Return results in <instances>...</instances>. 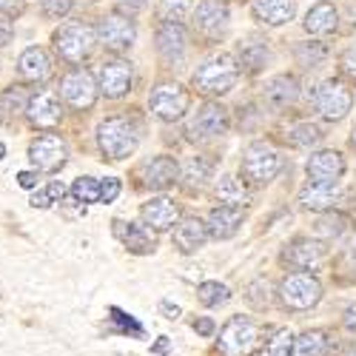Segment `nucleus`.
Returning <instances> with one entry per match:
<instances>
[{"label": "nucleus", "instance_id": "0eeeda50", "mask_svg": "<svg viewBox=\"0 0 356 356\" xmlns=\"http://www.w3.org/2000/svg\"><path fill=\"white\" fill-rule=\"evenodd\" d=\"M148 106H152V114L163 123H177L183 120L188 106H191V95L180 83H157L152 88V97H148Z\"/></svg>", "mask_w": 356, "mask_h": 356}, {"label": "nucleus", "instance_id": "f03ea898", "mask_svg": "<svg viewBox=\"0 0 356 356\" xmlns=\"http://www.w3.org/2000/svg\"><path fill=\"white\" fill-rule=\"evenodd\" d=\"M97 145L108 160H126L140 145V126L129 117H106L97 126Z\"/></svg>", "mask_w": 356, "mask_h": 356}, {"label": "nucleus", "instance_id": "9d476101", "mask_svg": "<svg viewBox=\"0 0 356 356\" xmlns=\"http://www.w3.org/2000/svg\"><path fill=\"white\" fill-rule=\"evenodd\" d=\"M228 129H231L228 108L222 103H214V100H205L188 123L191 140H217V137L228 134Z\"/></svg>", "mask_w": 356, "mask_h": 356}, {"label": "nucleus", "instance_id": "dca6fc26", "mask_svg": "<svg viewBox=\"0 0 356 356\" xmlns=\"http://www.w3.org/2000/svg\"><path fill=\"white\" fill-rule=\"evenodd\" d=\"M140 217H143V225L152 228V231H168V228H177L180 222V205L168 197H152L148 202H143L140 209Z\"/></svg>", "mask_w": 356, "mask_h": 356}, {"label": "nucleus", "instance_id": "473e14b6", "mask_svg": "<svg viewBox=\"0 0 356 356\" xmlns=\"http://www.w3.org/2000/svg\"><path fill=\"white\" fill-rule=\"evenodd\" d=\"M197 300L205 308H220V305H225L231 300V291H228V285L209 280V282H200L197 285Z\"/></svg>", "mask_w": 356, "mask_h": 356}, {"label": "nucleus", "instance_id": "58836bf2", "mask_svg": "<svg viewBox=\"0 0 356 356\" xmlns=\"http://www.w3.org/2000/svg\"><path fill=\"white\" fill-rule=\"evenodd\" d=\"M245 300H248V305L251 308H257V311H265L271 305V285H268V280H254L248 288H245Z\"/></svg>", "mask_w": 356, "mask_h": 356}, {"label": "nucleus", "instance_id": "c9c22d12", "mask_svg": "<svg viewBox=\"0 0 356 356\" xmlns=\"http://www.w3.org/2000/svg\"><path fill=\"white\" fill-rule=\"evenodd\" d=\"M348 225H350V220L342 211H328L316 220V234L319 236H342L348 231Z\"/></svg>", "mask_w": 356, "mask_h": 356}, {"label": "nucleus", "instance_id": "b1692460", "mask_svg": "<svg viewBox=\"0 0 356 356\" xmlns=\"http://www.w3.org/2000/svg\"><path fill=\"white\" fill-rule=\"evenodd\" d=\"M305 32L314 35V38H328L331 32H337L339 26V12L334 3H328V0H319V3H314L302 20Z\"/></svg>", "mask_w": 356, "mask_h": 356}, {"label": "nucleus", "instance_id": "4c0bfd02", "mask_svg": "<svg viewBox=\"0 0 356 356\" xmlns=\"http://www.w3.org/2000/svg\"><path fill=\"white\" fill-rule=\"evenodd\" d=\"M72 197L80 205L100 202V180H95V177H80V180H74V186H72Z\"/></svg>", "mask_w": 356, "mask_h": 356}, {"label": "nucleus", "instance_id": "4be33fe9", "mask_svg": "<svg viewBox=\"0 0 356 356\" xmlns=\"http://www.w3.org/2000/svg\"><path fill=\"white\" fill-rule=\"evenodd\" d=\"M154 40H157V51L163 60L174 63V60H183V54H186V29L180 23H160L157 26V32H154Z\"/></svg>", "mask_w": 356, "mask_h": 356}, {"label": "nucleus", "instance_id": "4d7b16f0", "mask_svg": "<svg viewBox=\"0 0 356 356\" xmlns=\"http://www.w3.org/2000/svg\"><path fill=\"white\" fill-rule=\"evenodd\" d=\"M3 154H6V145H3V143H0V160H3Z\"/></svg>", "mask_w": 356, "mask_h": 356}, {"label": "nucleus", "instance_id": "13d9d810", "mask_svg": "<svg viewBox=\"0 0 356 356\" xmlns=\"http://www.w3.org/2000/svg\"><path fill=\"white\" fill-rule=\"evenodd\" d=\"M0 120H3V106H0Z\"/></svg>", "mask_w": 356, "mask_h": 356}, {"label": "nucleus", "instance_id": "37998d69", "mask_svg": "<svg viewBox=\"0 0 356 356\" xmlns=\"http://www.w3.org/2000/svg\"><path fill=\"white\" fill-rule=\"evenodd\" d=\"M0 106H3V111L15 106V114H17V111H26V106H29V103H23V95H20V86H17V88L12 86V88H9V92H6L3 97H0Z\"/></svg>", "mask_w": 356, "mask_h": 356}, {"label": "nucleus", "instance_id": "7ed1b4c3", "mask_svg": "<svg viewBox=\"0 0 356 356\" xmlns=\"http://www.w3.org/2000/svg\"><path fill=\"white\" fill-rule=\"evenodd\" d=\"M262 345V328L251 316H231L217 339V348L222 356H251Z\"/></svg>", "mask_w": 356, "mask_h": 356}, {"label": "nucleus", "instance_id": "39448f33", "mask_svg": "<svg viewBox=\"0 0 356 356\" xmlns=\"http://www.w3.org/2000/svg\"><path fill=\"white\" fill-rule=\"evenodd\" d=\"M97 43V32L88 23H66L54 32V49L66 63H83Z\"/></svg>", "mask_w": 356, "mask_h": 356}, {"label": "nucleus", "instance_id": "f704fd0d", "mask_svg": "<svg viewBox=\"0 0 356 356\" xmlns=\"http://www.w3.org/2000/svg\"><path fill=\"white\" fill-rule=\"evenodd\" d=\"M293 54H296V63H300L302 69H316V66H322L325 63V57H328V49H325L322 43H300L293 49Z\"/></svg>", "mask_w": 356, "mask_h": 356}, {"label": "nucleus", "instance_id": "3c124183", "mask_svg": "<svg viewBox=\"0 0 356 356\" xmlns=\"http://www.w3.org/2000/svg\"><path fill=\"white\" fill-rule=\"evenodd\" d=\"M23 9V0H0V12L3 15H15V12H20Z\"/></svg>", "mask_w": 356, "mask_h": 356}, {"label": "nucleus", "instance_id": "bb28decb", "mask_svg": "<svg viewBox=\"0 0 356 356\" xmlns=\"http://www.w3.org/2000/svg\"><path fill=\"white\" fill-rule=\"evenodd\" d=\"M177 180H180V163L168 154H160L145 165V186L152 191H165Z\"/></svg>", "mask_w": 356, "mask_h": 356}, {"label": "nucleus", "instance_id": "f3484780", "mask_svg": "<svg viewBox=\"0 0 356 356\" xmlns=\"http://www.w3.org/2000/svg\"><path fill=\"white\" fill-rule=\"evenodd\" d=\"M114 236L120 240L131 254L145 257L157 251V236L152 228H145L143 222H126V220H114Z\"/></svg>", "mask_w": 356, "mask_h": 356}, {"label": "nucleus", "instance_id": "ea45409f", "mask_svg": "<svg viewBox=\"0 0 356 356\" xmlns=\"http://www.w3.org/2000/svg\"><path fill=\"white\" fill-rule=\"evenodd\" d=\"M63 194H66V186L54 180V183H49L46 188L35 191L29 202H32V209H49L51 202H60V200H63Z\"/></svg>", "mask_w": 356, "mask_h": 356}, {"label": "nucleus", "instance_id": "2eb2a0df", "mask_svg": "<svg viewBox=\"0 0 356 356\" xmlns=\"http://www.w3.org/2000/svg\"><path fill=\"white\" fill-rule=\"evenodd\" d=\"M305 171H308L311 183L334 186V183H339V177L345 174V157H342V152H334V148H322V152H314L308 157Z\"/></svg>", "mask_w": 356, "mask_h": 356}, {"label": "nucleus", "instance_id": "9b49d317", "mask_svg": "<svg viewBox=\"0 0 356 356\" xmlns=\"http://www.w3.org/2000/svg\"><path fill=\"white\" fill-rule=\"evenodd\" d=\"M66 157H69V148H66V140L60 134H40L29 143V160L38 171H46V174H54L66 165Z\"/></svg>", "mask_w": 356, "mask_h": 356}, {"label": "nucleus", "instance_id": "a19ab883", "mask_svg": "<svg viewBox=\"0 0 356 356\" xmlns=\"http://www.w3.org/2000/svg\"><path fill=\"white\" fill-rule=\"evenodd\" d=\"M268 356H293V334L288 328H280L274 339L268 342Z\"/></svg>", "mask_w": 356, "mask_h": 356}, {"label": "nucleus", "instance_id": "a18cd8bd", "mask_svg": "<svg viewBox=\"0 0 356 356\" xmlns=\"http://www.w3.org/2000/svg\"><path fill=\"white\" fill-rule=\"evenodd\" d=\"M148 0H114V6H117V15H123V17H134L145 9Z\"/></svg>", "mask_w": 356, "mask_h": 356}, {"label": "nucleus", "instance_id": "4468645a", "mask_svg": "<svg viewBox=\"0 0 356 356\" xmlns=\"http://www.w3.org/2000/svg\"><path fill=\"white\" fill-rule=\"evenodd\" d=\"M228 20L231 15H228L225 0H200V6L194 12V29L209 40H217L220 35H225Z\"/></svg>", "mask_w": 356, "mask_h": 356}, {"label": "nucleus", "instance_id": "6e6552de", "mask_svg": "<svg viewBox=\"0 0 356 356\" xmlns=\"http://www.w3.org/2000/svg\"><path fill=\"white\" fill-rule=\"evenodd\" d=\"M314 106H316V111L325 117V120L339 123V120H345L348 111L353 108V92L348 88V83H342L339 77H331V80H325L316 88Z\"/></svg>", "mask_w": 356, "mask_h": 356}, {"label": "nucleus", "instance_id": "6ab92c4d", "mask_svg": "<svg viewBox=\"0 0 356 356\" xmlns=\"http://www.w3.org/2000/svg\"><path fill=\"white\" fill-rule=\"evenodd\" d=\"M325 254H328V248H325V243L319 240H311V236H296V240H291L282 251V259L288 265H293V268H316V265L325 259Z\"/></svg>", "mask_w": 356, "mask_h": 356}, {"label": "nucleus", "instance_id": "e433bc0d", "mask_svg": "<svg viewBox=\"0 0 356 356\" xmlns=\"http://www.w3.org/2000/svg\"><path fill=\"white\" fill-rule=\"evenodd\" d=\"M188 12H191V0H160L157 9L160 23H180V26L188 17Z\"/></svg>", "mask_w": 356, "mask_h": 356}, {"label": "nucleus", "instance_id": "c03bdc74", "mask_svg": "<svg viewBox=\"0 0 356 356\" xmlns=\"http://www.w3.org/2000/svg\"><path fill=\"white\" fill-rule=\"evenodd\" d=\"M339 72H342L345 77L356 80V46H350V49L342 51V57H339Z\"/></svg>", "mask_w": 356, "mask_h": 356}, {"label": "nucleus", "instance_id": "f257e3e1", "mask_svg": "<svg viewBox=\"0 0 356 356\" xmlns=\"http://www.w3.org/2000/svg\"><path fill=\"white\" fill-rule=\"evenodd\" d=\"M240 80V63L228 51H217L209 60H202L191 77V86L205 97H222Z\"/></svg>", "mask_w": 356, "mask_h": 356}, {"label": "nucleus", "instance_id": "ddd939ff", "mask_svg": "<svg viewBox=\"0 0 356 356\" xmlns=\"http://www.w3.org/2000/svg\"><path fill=\"white\" fill-rule=\"evenodd\" d=\"M131 86H134V72H131V63L126 60H117L114 57V60H106L97 69V88L111 100L126 97L131 92Z\"/></svg>", "mask_w": 356, "mask_h": 356}, {"label": "nucleus", "instance_id": "412c9836", "mask_svg": "<svg viewBox=\"0 0 356 356\" xmlns=\"http://www.w3.org/2000/svg\"><path fill=\"white\" fill-rule=\"evenodd\" d=\"M209 243V225L200 217H183L174 228V245L183 254H194Z\"/></svg>", "mask_w": 356, "mask_h": 356}, {"label": "nucleus", "instance_id": "1a4fd4ad", "mask_svg": "<svg viewBox=\"0 0 356 356\" xmlns=\"http://www.w3.org/2000/svg\"><path fill=\"white\" fill-rule=\"evenodd\" d=\"M97 92H100V88H97L95 74L88 69H80V66L66 72L63 80H60V97L74 111H88V108H92L97 103Z\"/></svg>", "mask_w": 356, "mask_h": 356}, {"label": "nucleus", "instance_id": "5fc2aeb1", "mask_svg": "<svg viewBox=\"0 0 356 356\" xmlns=\"http://www.w3.org/2000/svg\"><path fill=\"white\" fill-rule=\"evenodd\" d=\"M152 353H168V337H160V342L152 348Z\"/></svg>", "mask_w": 356, "mask_h": 356}, {"label": "nucleus", "instance_id": "c85d7f7f", "mask_svg": "<svg viewBox=\"0 0 356 356\" xmlns=\"http://www.w3.org/2000/svg\"><path fill=\"white\" fill-rule=\"evenodd\" d=\"M339 183L334 186H322V183H305L302 191H300V205L305 211H325V209H331V205L339 200Z\"/></svg>", "mask_w": 356, "mask_h": 356}, {"label": "nucleus", "instance_id": "20e7f679", "mask_svg": "<svg viewBox=\"0 0 356 356\" xmlns=\"http://www.w3.org/2000/svg\"><path fill=\"white\" fill-rule=\"evenodd\" d=\"M243 180L248 186H268L282 171V154L271 143H251L243 152Z\"/></svg>", "mask_w": 356, "mask_h": 356}, {"label": "nucleus", "instance_id": "864d4df0", "mask_svg": "<svg viewBox=\"0 0 356 356\" xmlns=\"http://www.w3.org/2000/svg\"><path fill=\"white\" fill-rule=\"evenodd\" d=\"M345 328L348 331H356V302L348 305V311H345Z\"/></svg>", "mask_w": 356, "mask_h": 356}, {"label": "nucleus", "instance_id": "72a5a7b5", "mask_svg": "<svg viewBox=\"0 0 356 356\" xmlns=\"http://www.w3.org/2000/svg\"><path fill=\"white\" fill-rule=\"evenodd\" d=\"M322 129L316 126V123H296L291 131H288V140H291V145H296V148H314V145H319L322 143Z\"/></svg>", "mask_w": 356, "mask_h": 356}, {"label": "nucleus", "instance_id": "aec40b11", "mask_svg": "<svg viewBox=\"0 0 356 356\" xmlns=\"http://www.w3.org/2000/svg\"><path fill=\"white\" fill-rule=\"evenodd\" d=\"M243 220H245L243 209H236V205H217V209L209 211L205 225H209V236H214V240H231L240 231Z\"/></svg>", "mask_w": 356, "mask_h": 356}, {"label": "nucleus", "instance_id": "603ef678", "mask_svg": "<svg viewBox=\"0 0 356 356\" xmlns=\"http://www.w3.org/2000/svg\"><path fill=\"white\" fill-rule=\"evenodd\" d=\"M160 311L165 314V319H177V316H180V305H171L168 300L160 302Z\"/></svg>", "mask_w": 356, "mask_h": 356}, {"label": "nucleus", "instance_id": "bf43d9fd", "mask_svg": "<svg viewBox=\"0 0 356 356\" xmlns=\"http://www.w3.org/2000/svg\"><path fill=\"white\" fill-rule=\"evenodd\" d=\"M350 356H356V353H350Z\"/></svg>", "mask_w": 356, "mask_h": 356}, {"label": "nucleus", "instance_id": "5701e85b", "mask_svg": "<svg viewBox=\"0 0 356 356\" xmlns=\"http://www.w3.org/2000/svg\"><path fill=\"white\" fill-rule=\"evenodd\" d=\"M17 72L26 83H46L51 77V57L46 49L40 46H32V49H26L20 54V60H17Z\"/></svg>", "mask_w": 356, "mask_h": 356}, {"label": "nucleus", "instance_id": "8fccbe9b", "mask_svg": "<svg viewBox=\"0 0 356 356\" xmlns=\"http://www.w3.org/2000/svg\"><path fill=\"white\" fill-rule=\"evenodd\" d=\"M17 183H20V188H35L38 186V171H20Z\"/></svg>", "mask_w": 356, "mask_h": 356}, {"label": "nucleus", "instance_id": "de8ad7c7", "mask_svg": "<svg viewBox=\"0 0 356 356\" xmlns=\"http://www.w3.org/2000/svg\"><path fill=\"white\" fill-rule=\"evenodd\" d=\"M12 35H15L12 17H9V15H3V12H0V46H6V43L12 40Z\"/></svg>", "mask_w": 356, "mask_h": 356}, {"label": "nucleus", "instance_id": "49530a36", "mask_svg": "<svg viewBox=\"0 0 356 356\" xmlns=\"http://www.w3.org/2000/svg\"><path fill=\"white\" fill-rule=\"evenodd\" d=\"M117 197H120V180L108 177V180L100 183V202H114Z\"/></svg>", "mask_w": 356, "mask_h": 356}, {"label": "nucleus", "instance_id": "a211bd4d", "mask_svg": "<svg viewBox=\"0 0 356 356\" xmlns=\"http://www.w3.org/2000/svg\"><path fill=\"white\" fill-rule=\"evenodd\" d=\"M26 117L32 120V126L51 131L57 123H60V117H63L60 97H57L54 92H38V95H32V97H29V106H26Z\"/></svg>", "mask_w": 356, "mask_h": 356}, {"label": "nucleus", "instance_id": "393cba45", "mask_svg": "<svg viewBox=\"0 0 356 356\" xmlns=\"http://www.w3.org/2000/svg\"><path fill=\"white\" fill-rule=\"evenodd\" d=\"M268 57H271V49H268V40L265 38L248 35L245 40H240V46H236V63H240V69H245L248 74L262 72V66L268 63Z\"/></svg>", "mask_w": 356, "mask_h": 356}, {"label": "nucleus", "instance_id": "cd10ccee", "mask_svg": "<svg viewBox=\"0 0 356 356\" xmlns=\"http://www.w3.org/2000/svg\"><path fill=\"white\" fill-rule=\"evenodd\" d=\"M296 97H300V80L293 74H277L268 80V86H265V103L277 111L288 108Z\"/></svg>", "mask_w": 356, "mask_h": 356}, {"label": "nucleus", "instance_id": "09e8293b", "mask_svg": "<svg viewBox=\"0 0 356 356\" xmlns=\"http://www.w3.org/2000/svg\"><path fill=\"white\" fill-rule=\"evenodd\" d=\"M194 331H197L200 337H211V334L217 331V325H214V319H209V316H200V319H194Z\"/></svg>", "mask_w": 356, "mask_h": 356}, {"label": "nucleus", "instance_id": "6e6d98bb", "mask_svg": "<svg viewBox=\"0 0 356 356\" xmlns=\"http://www.w3.org/2000/svg\"><path fill=\"white\" fill-rule=\"evenodd\" d=\"M350 145L356 148V126H353V131H350Z\"/></svg>", "mask_w": 356, "mask_h": 356}, {"label": "nucleus", "instance_id": "f8f14e48", "mask_svg": "<svg viewBox=\"0 0 356 356\" xmlns=\"http://www.w3.org/2000/svg\"><path fill=\"white\" fill-rule=\"evenodd\" d=\"M97 40L108 49V51H129L137 40V26L131 17H123V15H106L100 23H97Z\"/></svg>", "mask_w": 356, "mask_h": 356}, {"label": "nucleus", "instance_id": "423d86ee", "mask_svg": "<svg viewBox=\"0 0 356 356\" xmlns=\"http://www.w3.org/2000/svg\"><path fill=\"white\" fill-rule=\"evenodd\" d=\"M277 293L285 311H311L322 300V282L314 274H291L280 282Z\"/></svg>", "mask_w": 356, "mask_h": 356}, {"label": "nucleus", "instance_id": "79ce46f5", "mask_svg": "<svg viewBox=\"0 0 356 356\" xmlns=\"http://www.w3.org/2000/svg\"><path fill=\"white\" fill-rule=\"evenodd\" d=\"M40 3H43V12L49 17H66L74 0H40Z\"/></svg>", "mask_w": 356, "mask_h": 356}, {"label": "nucleus", "instance_id": "7c9ffc66", "mask_svg": "<svg viewBox=\"0 0 356 356\" xmlns=\"http://www.w3.org/2000/svg\"><path fill=\"white\" fill-rule=\"evenodd\" d=\"M217 197L222 205H236V209H243L248 202V188L243 186V180H236V177H220Z\"/></svg>", "mask_w": 356, "mask_h": 356}, {"label": "nucleus", "instance_id": "2f4dec72", "mask_svg": "<svg viewBox=\"0 0 356 356\" xmlns=\"http://www.w3.org/2000/svg\"><path fill=\"white\" fill-rule=\"evenodd\" d=\"M331 353V339L325 331H305L296 339V356H328Z\"/></svg>", "mask_w": 356, "mask_h": 356}, {"label": "nucleus", "instance_id": "c756f323", "mask_svg": "<svg viewBox=\"0 0 356 356\" xmlns=\"http://www.w3.org/2000/svg\"><path fill=\"white\" fill-rule=\"evenodd\" d=\"M214 174V160L209 154H194L186 160V165L180 168V177L191 186V188H200L205 180H211Z\"/></svg>", "mask_w": 356, "mask_h": 356}, {"label": "nucleus", "instance_id": "a878e982", "mask_svg": "<svg viewBox=\"0 0 356 356\" xmlns=\"http://www.w3.org/2000/svg\"><path fill=\"white\" fill-rule=\"evenodd\" d=\"M251 15L262 26H282L293 20L296 0H251Z\"/></svg>", "mask_w": 356, "mask_h": 356}]
</instances>
